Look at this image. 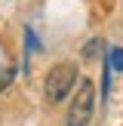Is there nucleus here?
Masks as SVG:
<instances>
[{
	"instance_id": "nucleus-1",
	"label": "nucleus",
	"mask_w": 123,
	"mask_h": 126,
	"mask_svg": "<svg viewBox=\"0 0 123 126\" xmlns=\"http://www.w3.org/2000/svg\"><path fill=\"white\" fill-rule=\"evenodd\" d=\"M74 83H77V65H74V62H59V65H52L49 74H46V83H43L46 102L49 105L65 102V95L74 89Z\"/></svg>"
},
{
	"instance_id": "nucleus-3",
	"label": "nucleus",
	"mask_w": 123,
	"mask_h": 126,
	"mask_svg": "<svg viewBox=\"0 0 123 126\" xmlns=\"http://www.w3.org/2000/svg\"><path fill=\"white\" fill-rule=\"evenodd\" d=\"M12 77H15V65H12V62H6V65H0V92H6V89H9Z\"/></svg>"
},
{
	"instance_id": "nucleus-5",
	"label": "nucleus",
	"mask_w": 123,
	"mask_h": 126,
	"mask_svg": "<svg viewBox=\"0 0 123 126\" xmlns=\"http://www.w3.org/2000/svg\"><path fill=\"white\" fill-rule=\"evenodd\" d=\"M108 65H111V71H123V49H111V62H108Z\"/></svg>"
},
{
	"instance_id": "nucleus-2",
	"label": "nucleus",
	"mask_w": 123,
	"mask_h": 126,
	"mask_svg": "<svg viewBox=\"0 0 123 126\" xmlns=\"http://www.w3.org/2000/svg\"><path fill=\"white\" fill-rule=\"evenodd\" d=\"M92 111H95V86H92V80L83 77V83H80V89H77V95H74L71 108H68L65 126H89Z\"/></svg>"
},
{
	"instance_id": "nucleus-4",
	"label": "nucleus",
	"mask_w": 123,
	"mask_h": 126,
	"mask_svg": "<svg viewBox=\"0 0 123 126\" xmlns=\"http://www.w3.org/2000/svg\"><path fill=\"white\" fill-rule=\"evenodd\" d=\"M102 49H105V43H102V40H98V37H92V40H89V43H83V49H80V55H83V59H86V62H89V59H95V55H98V52H102Z\"/></svg>"
}]
</instances>
